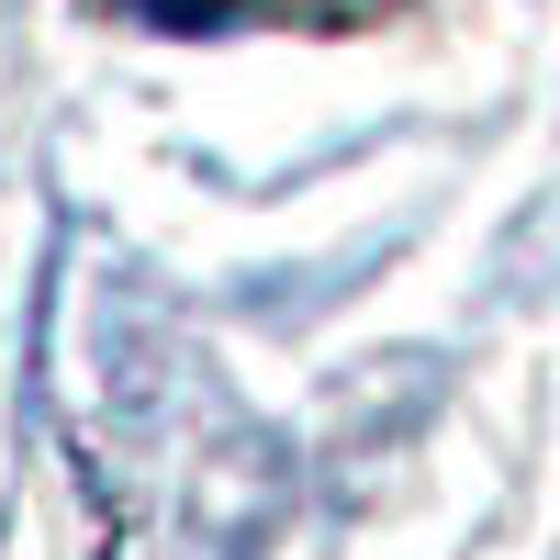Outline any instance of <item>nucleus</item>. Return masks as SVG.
I'll use <instances>...</instances> for the list:
<instances>
[{
  "mask_svg": "<svg viewBox=\"0 0 560 560\" xmlns=\"http://www.w3.org/2000/svg\"><path fill=\"white\" fill-rule=\"evenodd\" d=\"M158 23H213V12H236V0H147Z\"/></svg>",
  "mask_w": 560,
  "mask_h": 560,
  "instance_id": "f257e3e1",
  "label": "nucleus"
}]
</instances>
